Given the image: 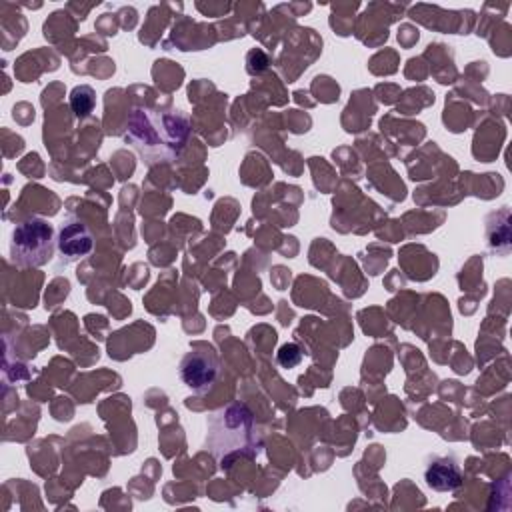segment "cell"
Instances as JSON below:
<instances>
[{
  "mask_svg": "<svg viewBox=\"0 0 512 512\" xmlns=\"http://www.w3.org/2000/svg\"><path fill=\"white\" fill-rule=\"evenodd\" d=\"M190 134L192 124L182 110L138 106L128 118L124 142L130 144L148 166H156L176 162Z\"/></svg>",
  "mask_w": 512,
  "mask_h": 512,
  "instance_id": "6da1fadb",
  "label": "cell"
},
{
  "mask_svg": "<svg viewBox=\"0 0 512 512\" xmlns=\"http://www.w3.org/2000/svg\"><path fill=\"white\" fill-rule=\"evenodd\" d=\"M206 448L222 466L236 456H256L260 436L250 408L232 402L212 412L206 422Z\"/></svg>",
  "mask_w": 512,
  "mask_h": 512,
  "instance_id": "7a4b0ae2",
  "label": "cell"
},
{
  "mask_svg": "<svg viewBox=\"0 0 512 512\" xmlns=\"http://www.w3.org/2000/svg\"><path fill=\"white\" fill-rule=\"evenodd\" d=\"M56 248L54 226L40 216L18 222L10 236V262L18 268H38L52 260Z\"/></svg>",
  "mask_w": 512,
  "mask_h": 512,
  "instance_id": "3957f363",
  "label": "cell"
},
{
  "mask_svg": "<svg viewBox=\"0 0 512 512\" xmlns=\"http://www.w3.org/2000/svg\"><path fill=\"white\" fill-rule=\"evenodd\" d=\"M178 376L182 384L192 392L204 394L220 376V358L212 346L196 344L182 356L178 364Z\"/></svg>",
  "mask_w": 512,
  "mask_h": 512,
  "instance_id": "277c9868",
  "label": "cell"
},
{
  "mask_svg": "<svg viewBox=\"0 0 512 512\" xmlns=\"http://www.w3.org/2000/svg\"><path fill=\"white\" fill-rule=\"evenodd\" d=\"M56 248L66 262L88 256L94 248V238L90 228L78 218L64 220L56 234Z\"/></svg>",
  "mask_w": 512,
  "mask_h": 512,
  "instance_id": "5b68a950",
  "label": "cell"
},
{
  "mask_svg": "<svg viewBox=\"0 0 512 512\" xmlns=\"http://www.w3.org/2000/svg\"><path fill=\"white\" fill-rule=\"evenodd\" d=\"M426 484L436 492H454L462 484V472L450 456H430L424 468Z\"/></svg>",
  "mask_w": 512,
  "mask_h": 512,
  "instance_id": "8992f818",
  "label": "cell"
},
{
  "mask_svg": "<svg viewBox=\"0 0 512 512\" xmlns=\"http://www.w3.org/2000/svg\"><path fill=\"white\" fill-rule=\"evenodd\" d=\"M96 106V92L88 84L74 86L70 92V108L76 118H88Z\"/></svg>",
  "mask_w": 512,
  "mask_h": 512,
  "instance_id": "52a82bcc",
  "label": "cell"
},
{
  "mask_svg": "<svg viewBox=\"0 0 512 512\" xmlns=\"http://www.w3.org/2000/svg\"><path fill=\"white\" fill-rule=\"evenodd\" d=\"M276 360H278V364H280L282 368H294V366H298L300 360H302V350H300V346L294 344V342L282 344V346L278 348Z\"/></svg>",
  "mask_w": 512,
  "mask_h": 512,
  "instance_id": "ba28073f",
  "label": "cell"
}]
</instances>
